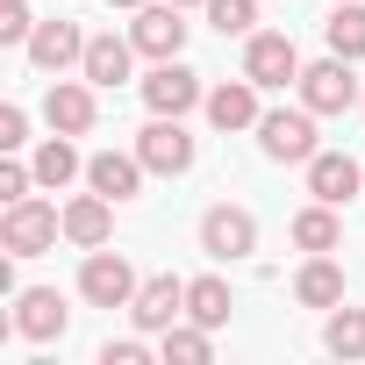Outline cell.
Returning <instances> with one entry per match:
<instances>
[{
	"instance_id": "cell-1",
	"label": "cell",
	"mask_w": 365,
	"mask_h": 365,
	"mask_svg": "<svg viewBox=\"0 0 365 365\" xmlns=\"http://www.w3.org/2000/svg\"><path fill=\"white\" fill-rule=\"evenodd\" d=\"M65 237V208H51V201H8V215H0V251L8 258H43L51 244Z\"/></svg>"
},
{
	"instance_id": "cell-2",
	"label": "cell",
	"mask_w": 365,
	"mask_h": 365,
	"mask_svg": "<svg viewBox=\"0 0 365 365\" xmlns=\"http://www.w3.org/2000/svg\"><path fill=\"white\" fill-rule=\"evenodd\" d=\"M258 150L272 165H308L315 158V108H265L258 115Z\"/></svg>"
},
{
	"instance_id": "cell-3",
	"label": "cell",
	"mask_w": 365,
	"mask_h": 365,
	"mask_svg": "<svg viewBox=\"0 0 365 365\" xmlns=\"http://www.w3.org/2000/svg\"><path fill=\"white\" fill-rule=\"evenodd\" d=\"M143 108L150 115H194V108H208V86H201V72H187L179 58H158L150 79H143Z\"/></svg>"
},
{
	"instance_id": "cell-4",
	"label": "cell",
	"mask_w": 365,
	"mask_h": 365,
	"mask_svg": "<svg viewBox=\"0 0 365 365\" xmlns=\"http://www.w3.org/2000/svg\"><path fill=\"white\" fill-rule=\"evenodd\" d=\"M136 265L122 258V251H86V265H79V294L93 301V308H129L136 301Z\"/></svg>"
},
{
	"instance_id": "cell-5",
	"label": "cell",
	"mask_w": 365,
	"mask_h": 365,
	"mask_svg": "<svg viewBox=\"0 0 365 365\" xmlns=\"http://www.w3.org/2000/svg\"><path fill=\"white\" fill-rule=\"evenodd\" d=\"M244 79H258L265 93L287 86V79H301V51H294V36H279V29H251V36H244Z\"/></svg>"
},
{
	"instance_id": "cell-6",
	"label": "cell",
	"mask_w": 365,
	"mask_h": 365,
	"mask_svg": "<svg viewBox=\"0 0 365 365\" xmlns=\"http://www.w3.org/2000/svg\"><path fill=\"white\" fill-rule=\"evenodd\" d=\"M301 108H315V115H344L351 101H358V79H351V58H322V65H301Z\"/></svg>"
},
{
	"instance_id": "cell-7",
	"label": "cell",
	"mask_w": 365,
	"mask_h": 365,
	"mask_svg": "<svg viewBox=\"0 0 365 365\" xmlns=\"http://www.w3.org/2000/svg\"><path fill=\"white\" fill-rule=\"evenodd\" d=\"M201 251H208V258H251V251H258V215L237 208V201H215V208L201 215Z\"/></svg>"
},
{
	"instance_id": "cell-8",
	"label": "cell",
	"mask_w": 365,
	"mask_h": 365,
	"mask_svg": "<svg viewBox=\"0 0 365 365\" xmlns=\"http://www.w3.org/2000/svg\"><path fill=\"white\" fill-rule=\"evenodd\" d=\"M136 158L150 165V172H187L194 165V136H187V122H179V115H150L143 129H136Z\"/></svg>"
},
{
	"instance_id": "cell-9",
	"label": "cell",
	"mask_w": 365,
	"mask_h": 365,
	"mask_svg": "<svg viewBox=\"0 0 365 365\" xmlns=\"http://www.w3.org/2000/svg\"><path fill=\"white\" fill-rule=\"evenodd\" d=\"M129 315H136V329H143V336H165L179 315H187V279H172V272L143 279V287H136V301H129Z\"/></svg>"
},
{
	"instance_id": "cell-10",
	"label": "cell",
	"mask_w": 365,
	"mask_h": 365,
	"mask_svg": "<svg viewBox=\"0 0 365 365\" xmlns=\"http://www.w3.org/2000/svg\"><path fill=\"white\" fill-rule=\"evenodd\" d=\"M129 43L143 58H179L187 51V22H179L172 0H150V8H136V22H129Z\"/></svg>"
},
{
	"instance_id": "cell-11",
	"label": "cell",
	"mask_w": 365,
	"mask_h": 365,
	"mask_svg": "<svg viewBox=\"0 0 365 365\" xmlns=\"http://www.w3.org/2000/svg\"><path fill=\"white\" fill-rule=\"evenodd\" d=\"M93 79L79 72V79H51V93H43V122L51 129H65V136H86L93 129Z\"/></svg>"
},
{
	"instance_id": "cell-12",
	"label": "cell",
	"mask_w": 365,
	"mask_h": 365,
	"mask_svg": "<svg viewBox=\"0 0 365 365\" xmlns=\"http://www.w3.org/2000/svg\"><path fill=\"white\" fill-rule=\"evenodd\" d=\"M308 194L329 201V208H344L351 194H365V165L344 158V150H315V158H308Z\"/></svg>"
},
{
	"instance_id": "cell-13",
	"label": "cell",
	"mask_w": 365,
	"mask_h": 365,
	"mask_svg": "<svg viewBox=\"0 0 365 365\" xmlns=\"http://www.w3.org/2000/svg\"><path fill=\"white\" fill-rule=\"evenodd\" d=\"M65 322H72V308L58 301V287H29V294H15V329H22L29 344H58Z\"/></svg>"
},
{
	"instance_id": "cell-14",
	"label": "cell",
	"mask_w": 365,
	"mask_h": 365,
	"mask_svg": "<svg viewBox=\"0 0 365 365\" xmlns=\"http://www.w3.org/2000/svg\"><path fill=\"white\" fill-rule=\"evenodd\" d=\"M143 158L136 150H101V158H86V187L93 194H108V201H136L143 194Z\"/></svg>"
},
{
	"instance_id": "cell-15",
	"label": "cell",
	"mask_w": 365,
	"mask_h": 365,
	"mask_svg": "<svg viewBox=\"0 0 365 365\" xmlns=\"http://www.w3.org/2000/svg\"><path fill=\"white\" fill-rule=\"evenodd\" d=\"M108 237H115V201H108V194H72V201H65V244L101 251Z\"/></svg>"
},
{
	"instance_id": "cell-16",
	"label": "cell",
	"mask_w": 365,
	"mask_h": 365,
	"mask_svg": "<svg viewBox=\"0 0 365 365\" xmlns=\"http://www.w3.org/2000/svg\"><path fill=\"white\" fill-rule=\"evenodd\" d=\"M86 58V36H79V22H36V36H29V65L36 72H65V65H79Z\"/></svg>"
},
{
	"instance_id": "cell-17",
	"label": "cell",
	"mask_w": 365,
	"mask_h": 365,
	"mask_svg": "<svg viewBox=\"0 0 365 365\" xmlns=\"http://www.w3.org/2000/svg\"><path fill=\"white\" fill-rule=\"evenodd\" d=\"M258 93H265L258 79H222V86H208V122H215V129H258V115H265Z\"/></svg>"
},
{
	"instance_id": "cell-18",
	"label": "cell",
	"mask_w": 365,
	"mask_h": 365,
	"mask_svg": "<svg viewBox=\"0 0 365 365\" xmlns=\"http://www.w3.org/2000/svg\"><path fill=\"white\" fill-rule=\"evenodd\" d=\"M294 301L301 308H336L344 301V265L329 251H308V265L294 272Z\"/></svg>"
},
{
	"instance_id": "cell-19",
	"label": "cell",
	"mask_w": 365,
	"mask_h": 365,
	"mask_svg": "<svg viewBox=\"0 0 365 365\" xmlns=\"http://www.w3.org/2000/svg\"><path fill=\"white\" fill-rule=\"evenodd\" d=\"M129 58H136V43H129V36H86L79 72H86L93 86H122V79H129Z\"/></svg>"
},
{
	"instance_id": "cell-20",
	"label": "cell",
	"mask_w": 365,
	"mask_h": 365,
	"mask_svg": "<svg viewBox=\"0 0 365 365\" xmlns=\"http://www.w3.org/2000/svg\"><path fill=\"white\" fill-rule=\"evenodd\" d=\"M29 165H36V187H51V194L79 179V150H72V136H65V129H51V143H43Z\"/></svg>"
},
{
	"instance_id": "cell-21",
	"label": "cell",
	"mask_w": 365,
	"mask_h": 365,
	"mask_svg": "<svg viewBox=\"0 0 365 365\" xmlns=\"http://www.w3.org/2000/svg\"><path fill=\"white\" fill-rule=\"evenodd\" d=\"M230 279H215V272H201V279H187V315L194 322H208V329H222L230 322Z\"/></svg>"
},
{
	"instance_id": "cell-22",
	"label": "cell",
	"mask_w": 365,
	"mask_h": 365,
	"mask_svg": "<svg viewBox=\"0 0 365 365\" xmlns=\"http://www.w3.org/2000/svg\"><path fill=\"white\" fill-rule=\"evenodd\" d=\"M294 244H301V251H336V244H344V222H336V208H329V201L301 208V215H294Z\"/></svg>"
},
{
	"instance_id": "cell-23",
	"label": "cell",
	"mask_w": 365,
	"mask_h": 365,
	"mask_svg": "<svg viewBox=\"0 0 365 365\" xmlns=\"http://www.w3.org/2000/svg\"><path fill=\"white\" fill-rule=\"evenodd\" d=\"M158 351H165V365H208V351H215V344H208V322H194V315H187V322H172V329H165V344H158Z\"/></svg>"
},
{
	"instance_id": "cell-24",
	"label": "cell",
	"mask_w": 365,
	"mask_h": 365,
	"mask_svg": "<svg viewBox=\"0 0 365 365\" xmlns=\"http://www.w3.org/2000/svg\"><path fill=\"white\" fill-rule=\"evenodd\" d=\"M322 36H329L336 58H365V8L358 0H336V15L322 22Z\"/></svg>"
},
{
	"instance_id": "cell-25",
	"label": "cell",
	"mask_w": 365,
	"mask_h": 365,
	"mask_svg": "<svg viewBox=\"0 0 365 365\" xmlns=\"http://www.w3.org/2000/svg\"><path fill=\"white\" fill-rule=\"evenodd\" d=\"M322 344L336 351V358H365V308H329V322H322Z\"/></svg>"
},
{
	"instance_id": "cell-26",
	"label": "cell",
	"mask_w": 365,
	"mask_h": 365,
	"mask_svg": "<svg viewBox=\"0 0 365 365\" xmlns=\"http://www.w3.org/2000/svg\"><path fill=\"white\" fill-rule=\"evenodd\" d=\"M208 22H215L222 36H251V22H258V0H208Z\"/></svg>"
},
{
	"instance_id": "cell-27",
	"label": "cell",
	"mask_w": 365,
	"mask_h": 365,
	"mask_svg": "<svg viewBox=\"0 0 365 365\" xmlns=\"http://www.w3.org/2000/svg\"><path fill=\"white\" fill-rule=\"evenodd\" d=\"M29 36H36L29 0H0V43H29Z\"/></svg>"
},
{
	"instance_id": "cell-28",
	"label": "cell",
	"mask_w": 365,
	"mask_h": 365,
	"mask_svg": "<svg viewBox=\"0 0 365 365\" xmlns=\"http://www.w3.org/2000/svg\"><path fill=\"white\" fill-rule=\"evenodd\" d=\"M29 187H36V165H0V201H29Z\"/></svg>"
},
{
	"instance_id": "cell-29",
	"label": "cell",
	"mask_w": 365,
	"mask_h": 365,
	"mask_svg": "<svg viewBox=\"0 0 365 365\" xmlns=\"http://www.w3.org/2000/svg\"><path fill=\"white\" fill-rule=\"evenodd\" d=\"M22 143H29V115L8 101V108H0V150H22Z\"/></svg>"
},
{
	"instance_id": "cell-30",
	"label": "cell",
	"mask_w": 365,
	"mask_h": 365,
	"mask_svg": "<svg viewBox=\"0 0 365 365\" xmlns=\"http://www.w3.org/2000/svg\"><path fill=\"white\" fill-rule=\"evenodd\" d=\"M150 358V344L143 336H122V344H101V365H143Z\"/></svg>"
},
{
	"instance_id": "cell-31",
	"label": "cell",
	"mask_w": 365,
	"mask_h": 365,
	"mask_svg": "<svg viewBox=\"0 0 365 365\" xmlns=\"http://www.w3.org/2000/svg\"><path fill=\"white\" fill-rule=\"evenodd\" d=\"M108 8H129V15H136V8H150V0H108Z\"/></svg>"
},
{
	"instance_id": "cell-32",
	"label": "cell",
	"mask_w": 365,
	"mask_h": 365,
	"mask_svg": "<svg viewBox=\"0 0 365 365\" xmlns=\"http://www.w3.org/2000/svg\"><path fill=\"white\" fill-rule=\"evenodd\" d=\"M172 8H208V0H172Z\"/></svg>"
},
{
	"instance_id": "cell-33",
	"label": "cell",
	"mask_w": 365,
	"mask_h": 365,
	"mask_svg": "<svg viewBox=\"0 0 365 365\" xmlns=\"http://www.w3.org/2000/svg\"><path fill=\"white\" fill-rule=\"evenodd\" d=\"M358 108H365V101H358Z\"/></svg>"
}]
</instances>
